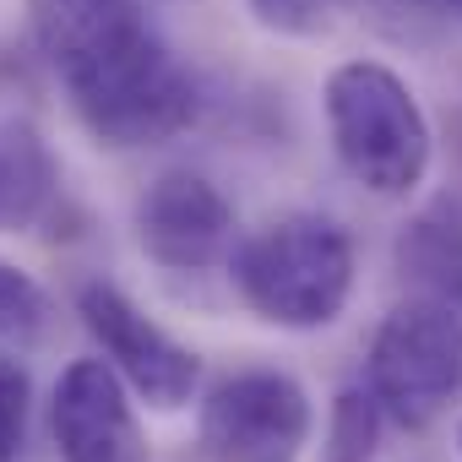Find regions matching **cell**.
<instances>
[{
  "instance_id": "obj_10",
  "label": "cell",
  "mask_w": 462,
  "mask_h": 462,
  "mask_svg": "<svg viewBox=\"0 0 462 462\" xmlns=\"http://www.w3.org/2000/svg\"><path fill=\"white\" fill-rule=\"evenodd\" d=\"M397 267L419 283V294H435L451 310H462V217H413L397 240Z\"/></svg>"
},
{
  "instance_id": "obj_17",
  "label": "cell",
  "mask_w": 462,
  "mask_h": 462,
  "mask_svg": "<svg viewBox=\"0 0 462 462\" xmlns=\"http://www.w3.org/2000/svg\"><path fill=\"white\" fill-rule=\"evenodd\" d=\"M457 6H462V0H457Z\"/></svg>"
},
{
  "instance_id": "obj_11",
  "label": "cell",
  "mask_w": 462,
  "mask_h": 462,
  "mask_svg": "<svg viewBox=\"0 0 462 462\" xmlns=\"http://www.w3.org/2000/svg\"><path fill=\"white\" fill-rule=\"evenodd\" d=\"M381 435H386V408H381V397L370 392V381L343 386V392L332 397V413H327L321 462H375Z\"/></svg>"
},
{
  "instance_id": "obj_16",
  "label": "cell",
  "mask_w": 462,
  "mask_h": 462,
  "mask_svg": "<svg viewBox=\"0 0 462 462\" xmlns=\"http://www.w3.org/2000/svg\"><path fill=\"white\" fill-rule=\"evenodd\" d=\"M457 446H462V430H457Z\"/></svg>"
},
{
  "instance_id": "obj_4",
  "label": "cell",
  "mask_w": 462,
  "mask_h": 462,
  "mask_svg": "<svg viewBox=\"0 0 462 462\" xmlns=\"http://www.w3.org/2000/svg\"><path fill=\"white\" fill-rule=\"evenodd\" d=\"M365 381L397 430H430L462 402V310L435 294L392 305L370 337Z\"/></svg>"
},
{
  "instance_id": "obj_15",
  "label": "cell",
  "mask_w": 462,
  "mask_h": 462,
  "mask_svg": "<svg viewBox=\"0 0 462 462\" xmlns=\"http://www.w3.org/2000/svg\"><path fill=\"white\" fill-rule=\"evenodd\" d=\"M424 6H446V0H424Z\"/></svg>"
},
{
  "instance_id": "obj_8",
  "label": "cell",
  "mask_w": 462,
  "mask_h": 462,
  "mask_svg": "<svg viewBox=\"0 0 462 462\" xmlns=\"http://www.w3.org/2000/svg\"><path fill=\"white\" fill-rule=\"evenodd\" d=\"M50 435L60 462H152L131 386L109 359H71L50 397Z\"/></svg>"
},
{
  "instance_id": "obj_14",
  "label": "cell",
  "mask_w": 462,
  "mask_h": 462,
  "mask_svg": "<svg viewBox=\"0 0 462 462\" xmlns=\"http://www.w3.org/2000/svg\"><path fill=\"white\" fill-rule=\"evenodd\" d=\"M251 12H256L262 28H273L283 39H316V33L332 28L343 0H251Z\"/></svg>"
},
{
  "instance_id": "obj_12",
  "label": "cell",
  "mask_w": 462,
  "mask_h": 462,
  "mask_svg": "<svg viewBox=\"0 0 462 462\" xmlns=\"http://www.w3.org/2000/svg\"><path fill=\"white\" fill-rule=\"evenodd\" d=\"M50 321H55L50 294L17 262L0 256V343H17V348L23 343H39L50 332Z\"/></svg>"
},
{
  "instance_id": "obj_7",
  "label": "cell",
  "mask_w": 462,
  "mask_h": 462,
  "mask_svg": "<svg viewBox=\"0 0 462 462\" xmlns=\"http://www.w3.org/2000/svg\"><path fill=\"white\" fill-rule=\"evenodd\" d=\"M235 207L190 169L158 174L136 201V245L169 273H207L235 256Z\"/></svg>"
},
{
  "instance_id": "obj_6",
  "label": "cell",
  "mask_w": 462,
  "mask_h": 462,
  "mask_svg": "<svg viewBox=\"0 0 462 462\" xmlns=\"http://www.w3.org/2000/svg\"><path fill=\"white\" fill-rule=\"evenodd\" d=\"M77 316L93 332V343L104 348V359L120 370V381L158 413H174L196 397L201 381V359L196 348H185L180 337H169L120 283L93 278L77 289Z\"/></svg>"
},
{
  "instance_id": "obj_9",
  "label": "cell",
  "mask_w": 462,
  "mask_h": 462,
  "mask_svg": "<svg viewBox=\"0 0 462 462\" xmlns=\"http://www.w3.org/2000/svg\"><path fill=\"white\" fill-rule=\"evenodd\" d=\"M60 169L44 131L23 115H0V235H28L55 212Z\"/></svg>"
},
{
  "instance_id": "obj_1",
  "label": "cell",
  "mask_w": 462,
  "mask_h": 462,
  "mask_svg": "<svg viewBox=\"0 0 462 462\" xmlns=\"http://www.w3.org/2000/svg\"><path fill=\"white\" fill-rule=\"evenodd\" d=\"M28 23L98 147H158L196 120V77L163 44L142 0H28Z\"/></svg>"
},
{
  "instance_id": "obj_13",
  "label": "cell",
  "mask_w": 462,
  "mask_h": 462,
  "mask_svg": "<svg viewBox=\"0 0 462 462\" xmlns=\"http://www.w3.org/2000/svg\"><path fill=\"white\" fill-rule=\"evenodd\" d=\"M28 402H33V381L28 370L0 354V462H17L23 440H28Z\"/></svg>"
},
{
  "instance_id": "obj_3",
  "label": "cell",
  "mask_w": 462,
  "mask_h": 462,
  "mask_svg": "<svg viewBox=\"0 0 462 462\" xmlns=\"http://www.w3.org/2000/svg\"><path fill=\"white\" fill-rule=\"evenodd\" d=\"M321 104H327L332 152L348 169V180H359L370 196H413L424 185L435 136L413 88L392 66L343 60L327 77Z\"/></svg>"
},
{
  "instance_id": "obj_2",
  "label": "cell",
  "mask_w": 462,
  "mask_h": 462,
  "mask_svg": "<svg viewBox=\"0 0 462 462\" xmlns=\"http://www.w3.org/2000/svg\"><path fill=\"white\" fill-rule=\"evenodd\" d=\"M240 300L283 332H321L354 300V240L327 212H283L228 256Z\"/></svg>"
},
{
  "instance_id": "obj_5",
  "label": "cell",
  "mask_w": 462,
  "mask_h": 462,
  "mask_svg": "<svg viewBox=\"0 0 462 462\" xmlns=\"http://www.w3.org/2000/svg\"><path fill=\"white\" fill-rule=\"evenodd\" d=\"M310 424V392L289 370L223 375L196 413V435L212 462H300Z\"/></svg>"
}]
</instances>
